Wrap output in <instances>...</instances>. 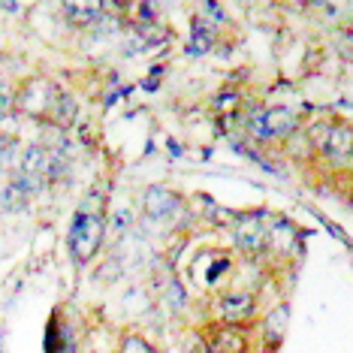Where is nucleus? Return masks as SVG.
<instances>
[{"label":"nucleus","instance_id":"obj_1","mask_svg":"<svg viewBox=\"0 0 353 353\" xmlns=\"http://www.w3.org/2000/svg\"><path fill=\"white\" fill-rule=\"evenodd\" d=\"M103 239H106V221H103L100 212H82L73 218V227H70V254L79 266H88V263L97 256V251L103 248Z\"/></svg>","mask_w":353,"mask_h":353},{"label":"nucleus","instance_id":"obj_2","mask_svg":"<svg viewBox=\"0 0 353 353\" xmlns=\"http://www.w3.org/2000/svg\"><path fill=\"white\" fill-rule=\"evenodd\" d=\"M256 293L245 290V287H236V290H227L218 296V323L227 326H248L256 317Z\"/></svg>","mask_w":353,"mask_h":353},{"label":"nucleus","instance_id":"obj_3","mask_svg":"<svg viewBox=\"0 0 353 353\" xmlns=\"http://www.w3.org/2000/svg\"><path fill=\"white\" fill-rule=\"evenodd\" d=\"M266 212H248L232 223V239H236V248L245 256H260L266 251Z\"/></svg>","mask_w":353,"mask_h":353},{"label":"nucleus","instance_id":"obj_4","mask_svg":"<svg viewBox=\"0 0 353 353\" xmlns=\"http://www.w3.org/2000/svg\"><path fill=\"white\" fill-rule=\"evenodd\" d=\"M58 91L46 82V79H30V82L21 88V94L15 97V106L25 112L28 118H37V121H49L52 118V106Z\"/></svg>","mask_w":353,"mask_h":353},{"label":"nucleus","instance_id":"obj_5","mask_svg":"<svg viewBox=\"0 0 353 353\" xmlns=\"http://www.w3.org/2000/svg\"><path fill=\"white\" fill-rule=\"evenodd\" d=\"M208 353H251V335L248 326H227L218 323L203 335Z\"/></svg>","mask_w":353,"mask_h":353},{"label":"nucleus","instance_id":"obj_6","mask_svg":"<svg viewBox=\"0 0 353 353\" xmlns=\"http://www.w3.org/2000/svg\"><path fill=\"white\" fill-rule=\"evenodd\" d=\"M296 127H299V121H296L293 112L284 109V106H275V109H269V112H263V115L254 118L251 133L256 139H287Z\"/></svg>","mask_w":353,"mask_h":353},{"label":"nucleus","instance_id":"obj_7","mask_svg":"<svg viewBox=\"0 0 353 353\" xmlns=\"http://www.w3.org/2000/svg\"><path fill=\"white\" fill-rule=\"evenodd\" d=\"M302 245V232L296 227L293 221H275L269 223V232H266V251L284 256V260H290L293 251Z\"/></svg>","mask_w":353,"mask_h":353},{"label":"nucleus","instance_id":"obj_8","mask_svg":"<svg viewBox=\"0 0 353 353\" xmlns=\"http://www.w3.org/2000/svg\"><path fill=\"white\" fill-rule=\"evenodd\" d=\"M142 208H145V214L151 221H166V218H172V214H179L181 199L175 190L157 184V188H148L145 194H142Z\"/></svg>","mask_w":353,"mask_h":353},{"label":"nucleus","instance_id":"obj_9","mask_svg":"<svg viewBox=\"0 0 353 353\" xmlns=\"http://www.w3.org/2000/svg\"><path fill=\"white\" fill-rule=\"evenodd\" d=\"M287 326H290V305L281 302L275 308H269L263 314V323H260V332H263V341L269 344V350H278L281 341L287 339Z\"/></svg>","mask_w":353,"mask_h":353},{"label":"nucleus","instance_id":"obj_10","mask_svg":"<svg viewBox=\"0 0 353 353\" xmlns=\"http://www.w3.org/2000/svg\"><path fill=\"white\" fill-rule=\"evenodd\" d=\"M67 3V12L76 25H97L103 19V0H63Z\"/></svg>","mask_w":353,"mask_h":353},{"label":"nucleus","instance_id":"obj_11","mask_svg":"<svg viewBox=\"0 0 353 353\" xmlns=\"http://www.w3.org/2000/svg\"><path fill=\"white\" fill-rule=\"evenodd\" d=\"M118 353H157V350L142 332H124L121 344H118Z\"/></svg>","mask_w":353,"mask_h":353},{"label":"nucleus","instance_id":"obj_12","mask_svg":"<svg viewBox=\"0 0 353 353\" xmlns=\"http://www.w3.org/2000/svg\"><path fill=\"white\" fill-rule=\"evenodd\" d=\"M212 43H214V37L205 30V25H203V19L194 25V39H190V46H188V52L190 54H205L208 49H212Z\"/></svg>","mask_w":353,"mask_h":353},{"label":"nucleus","instance_id":"obj_13","mask_svg":"<svg viewBox=\"0 0 353 353\" xmlns=\"http://www.w3.org/2000/svg\"><path fill=\"white\" fill-rule=\"evenodd\" d=\"M190 353H208V347H205V341H203V339H199V341L194 344V347H190Z\"/></svg>","mask_w":353,"mask_h":353}]
</instances>
